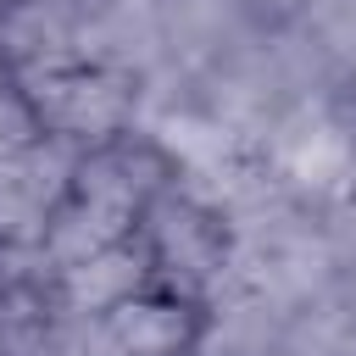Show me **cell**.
I'll return each instance as SVG.
<instances>
[{
    "label": "cell",
    "instance_id": "5b68a950",
    "mask_svg": "<svg viewBox=\"0 0 356 356\" xmlns=\"http://www.w3.org/2000/svg\"><path fill=\"white\" fill-rule=\"evenodd\" d=\"M22 145H28V122H22V111H17V106H0V161L17 156Z\"/></svg>",
    "mask_w": 356,
    "mask_h": 356
},
{
    "label": "cell",
    "instance_id": "277c9868",
    "mask_svg": "<svg viewBox=\"0 0 356 356\" xmlns=\"http://www.w3.org/2000/svg\"><path fill=\"white\" fill-rule=\"evenodd\" d=\"M161 139H167V150L184 156L195 172H211V167H222V156H228V134H222L217 122H200V117H167Z\"/></svg>",
    "mask_w": 356,
    "mask_h": 356
},
{
    "label": "cell",
    "instance_id": "6da1fadb",
    "mask_svg": "<svg viewBox=\"0 0 356 356\" xmlns=\"http://www.w3.org/2000/svg\"><path fill=\"white\" fill-rule=\"evenodd\" d=\"M134 284H139V256L128 245H106L67 267V300L78 312H111L134 295Z\"/></svg>",
    "mask_w": 356,
    "mask_h": 356
},
{
    "label": "cell",
    "instance_id": "7a4b0ae2",
    "mask_svg": "<svg viewBox=\"0 0 356 356\" xmlns=\"http://www.w3.org/2000/svg\"><path fill=\"white\" fill-rule=\"evenodd\" d=\"M111 339L128 350V356H178V345L189 339V317L178 306H161V300H122L111 306Z\"/></svg>",
    "mask_w": 356,
    "mask_h": 356
},
{
    "label": "cell",
    "instance_id": "3957f363",
    "mask_svg": "<svg viewBox=\"0 0 356 356\" xmlns=\"http://www.w3.org/2000/svg\"><path fill=\"white\" fill-rule=\"evenodd\" d=\"M284 161H289V178H300L306 189H328L350 172V139L339 128H312L284 150Z\"/></svg>",
    "mask_w": 356,
    "mask_h": 356
}]
</instances>
